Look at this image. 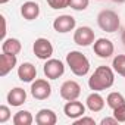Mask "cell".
Returning <instances> with one entry per match:
<instances>
[{
	"mask_svg": "<svg viewBox=\"0 0 125 125\" xmlns=\"http://www.w3.org/2000/svg\"><path fill=\"white\" fill-rule=\"evenodd\" d=\"M115 83V71L109 66H97L96 71L88 78V87L93 91H103L113 85Z\"/></svg>",
	"mask_w": 125,
	"mask_h": 125,
	"instance_id": "obj_1",
	"label": "cell"
},
{
	"mask_svg": "<svg viewBox=\"0 0 125 125\" xmlns=\"http://www.w3.org/2000/svg\"><path fill=\"white\" fill-rule=\"evenodd\" d=\"M66 65L77 77H84L90 71V60L85 54H83L78 50H71L66 54Z\"/></svg>",
	"mask_w": 125,
	"mask_h": 125,
	"instance_id": "obj_2",
	"label": "cell"
},
{
	"mask_svg": "<svg viewBox=\"0 0 125 125\" xmlns=\"http://www.w3.org/2000/svg\"><path fill=\"white\" fill-rule=\"evenodd\" d=\"M97 24L106 32H115L121 27V21H119L118 13L110 10V9H104L97 15Z\"/></svg>",
	"mask_w": 125,
	"mask_h": 125,
	"instance_id": "obj_3",
	"label": "cell"
},
{
	"mask_svg": "<svg viewBox=\"0 0 125 125\" xmlns=\"http://www.w3.org/2000/svg\"><path fill=\"white\" fill-rule=\"evenodd\" d=\"M43 72L49 80H57L59 77H62L65 74V65L62 60L50 57L46 60V63L43 66Z\"/></svg>",
	"mask_w": 125,
	"mask_h": 125,
	"instance_id": "obj_4",
	"label": "cell"
},
{
	"mask_svg": "<svg viewBox=\"0 0 125 125\" xmlns=\"http://www.w3.org/2000/svg\"><path fill=\"white\" fill-rule=\"evenodd\" d=\"M31 94L37 100H46L52 94V85L47 80H34L31 84Z\"/></svg>",
	"mask_w": 125,
	"mask_h": 125,
	"instance_id": "obj_5",
	"label": "cell"
},
{
	"mask_svg": "<svg viewBox=\"0 0 125 125\" xmlns=\"http://www.w3.org/2000/svg\"><path fill=\"white\" fill-rule=\"evenodd\" d=\"M32 52H34V54H35L38 59L47 60V59H50L52 54H53V46H52V43H50L47 38L40 37V38H37V40L34 41V44H32Z\"/></svg>",
	"mask_w": 125,
	"mask_h": 125,
	"instance_id": "obj_6",
	"label": "cell"
},
{
	"mask_svg": "<svg viewBox=\"0 0 125 125\" xmlns=\"http://www.w3.org/2000/svg\"><path fill=\"white\" fill-rule=\"evenodd\" d=\"M80 94H81V85L77 81L68 80L60 85V97L66 102L77 100L80 97Z\"/></svg>",
	"mask_w": 125,
	"mask_h": 125,
	"instance_id": "obj_7",
	"label": "cell"
},
{
	"mask_svg": "<svg viewBox=\"0 0 125 125\" xmlns=\"http://www.w3.org/2000/svg\"><path fill=\"white\" fill-rule=\"evenodd\" d=\"M94 38H96L94 31L90 27H80L74 32V41H75V44H78L81 47H87V46L93 44L96 41Z\"/></svg>",
	"mask_w": 125,
	"mask_h": 125,
	"instance_id": "obj_8",
	"label": "cell"
},
{
	"mask_svg": "<svg viewBox=\"0 0 125 125\" xmlns=\"http://www.w3.org/2000/svg\"><path fill=\"white\" fill-rule=\"evenodd\" d=\"M93 50L94 53L102 57V59H107L113 54L115 52V46L113 43L109 40V38H97L94 43H93Z\"/></svg>",
	"mask_w": 125,
	"mask_h": 125,
	"instance_id": "obj_9",
	"label": "cell"
},
{
	"mask_svg": "<svg viewBox=\"0 0 125 125\" xmlns=\"http://www.w3.org/2000/svg\"><path fill=\"white\" fill-rule=\"evenodd\" d=\"M77 25V21L74 16L71 15H60L57 16L54 21H53V28L56 32H60V34H66L69 31H72Z\"/></svg>",
	"mask_w": 125,
	"mask_h": 125,
	"instance_id": "obj_10",
	"label": "cell"
},
{
	"mask_svg": "<svg viewBox=\"0 0 125 125\" xmlns=\"http://www.w3.org/2000/svg\"><path fill=\"white\" fill-rule=\"evenodd\" d=\"M63 113L69 119H78L85 113V106L78 100H71L63 106Z\"/></svg>",
	"mask_w": 125,
	"mask_h": 125,
	"instance_id": "obj_11",
	"label": "cell"
},
{
	"mask_svg": "<svg viewBox=\"0 0 125 125\" xmlns=\"http://www.w3.org/2000/svg\"><path fill=\"white\" fill-rule=\"evenodd\" d=\"M18 78L22 83H32L37 78V69L31 62H24L18 66Z\"/></svg>",
	"mask_w": 125,
	"mask_h": 125,
	"instance_id": "obj_12",
	"label": "cell"
},
{
	"mask_svg": "<svg viewBox=\"0 0 125 125\" xmlns=\"http://www.w3.org/2000/svg\"><path fill=\"white\" fill-rule=\"evenodd\" d=\"M18 63L16 54L2 53L0 54V77H6Z\"/></svg>",
	"mask_w": 125,
	"mask_h": 125,
	"instance_id": "obj_13",
	"label": "cell"
},
{
	"mask_svg": "<svg viewBox=\"0 0 125 125\" xmlns=\"http://www.w3.org/2000/svg\"><path fill=\"white\" fill-rule=\"evenodd\" d=\"M27 102V91L21 87H15L8 93V103L13 107H18Z\"/></svg>",
	"mask_w": 125,
	"mask_h": 125,
	"instance_id": "obj_14",
	"label": "cell"
},
{
	"mask_svg": "<svg viewBox=\"0 0 125 125\" xmlns=\"http://www.w3.org/2000/svg\"><path fill=\"white\" fill-rule=\"evenodd\" d=\"M21 15L27 21H34L40 15V6L35 2H25L21 6Z\"/></svg>",
	"mask_w": 125,
	"mask_h": 125,
	"instance_id": "obj_15",
	"label": "cell"
},
{
	"mask_svg": "<svg viewBox=\"0 0 125 125\" xmlns=\"http://www.w3.org/2000/svg\"><path fill=\"white\" fill-rule=\"evenodd\" d=\"M35 122L38 125H54L57 122V116L52 109H41L35 115Z\"/></svg>",
	"mask_w": 125,
	"mask_h": 125,
	"instance_id": "obj_16",
	"label": "cell"
},
{
	"mask_svg": "<svg viewBox=\"0 0 125 125\" xmlns=\"http://www.w3.org/2000/svg\"><path fill=\"white\" fill-rule=\"evenodd\" d=\"M85 104L91 112H100L104 107V99L99 94V91H93L91 94H88Z\"/></svg>",
	"mask_w": 125,
	"mask_h": 125,
	"instance_id": "obj_17",
	"label": "cell"
},
{
	"mask_svg": "<svg viewBox=\"0 0 125 125\" xmlns=\"http://www.w3.org/2000/svg\"><path fill=\"white\" fill-rule=\"evenodd\" d=\"M22 50V44L18 38H5L2 43V52L9 54H18Z\"/></svg>",
	"mask_w": 125,
	"mask_h": 125,
	"instance_id": "obj_18",
	"label": "cell"
},
{
	"mask_svg": "<svg viewBox=\"0 0 125 125\" xmlns=\"http://www.w3.org/2000/svg\"><path fill=\"white\" fill-rule=\"evenodd\" d=\"M34 122V118L30 110H19L13 115V124L15 125H31Z\"/></svg>",
	"mask_w": 125,
	"mask_h": 125,
	"instance_id": "obj_19",
	"label": "cell"
},
{
	"mask_svg": "<svg viewBox=\"0 0 125 125\" xmlns=\"http://www.w3.org/2000/svg\"><path fill=\"white\" fill-rule=\"evenodd\" d=\"M106 103H107V106L113 110V109H116V107L125 104V97H124L121 93H118V91H112V93L107 94V97H106Z\"/></svg>",
	"mask_w": 125,
	"mask_h": 125,
	"instance_id": "obj_20",
	"label": "cell"
},
{
	"mask_svg": "<svg viewBox=\"0 0 125 125\" xmlns=\"http://www.w3.org/2000/svg\"><path fill=\"white\" fill-rule=\"evenodd\" d=\"M112 66H113V71L121 75V77H125V54H118L113 57V62H112Z\"/></svg>",
	"mask_w": 125,
	"mask_h": 125,
	"instance_id": "obj_21",
	"label": "cell"
},
{
	"mask_svg": "<svg viewBox=\"0 0 125 125\" xmlns=\"http://www.w3.org/2000/svg\"><path fill=\"white\" fill-rule=\"evenodd\" d=\"M88 3H90V0H69V8L81 12L88 8Z\"/></svg>",
	"mask_w": 125,
	"mask_h": 125,
	"instance_id": "obj_22",
	"label": "cell"
},
{
	"mask_svg": "<svg viewBox=\"0 0 125 125\" xmlns=\"http://www.w3.org/2000/svg\"><path fill=\"white\" fill-rule=\"evenodd\" d=\"M52 9H65L69 8V0H47Z\"/></svg>",
	"mask_w": 125,
	"mask_h": 125,
	"instance_id": "obj_23",
	"label": "cell"
},
{
	"mask_svg": "<svg viewBox=\"0 0 125 125\" xmlns=\"http://www.w3.org/2000/svg\"><path fill=\"white\" fill-rule=\"evenodd\" d=\"M10 109L6 106V104H2L0 106V124H5L10 119Z\"/></svg>",
	"mask_w": 125,
	"mask_h": 125,
	"instance_id": "obj_24",
	"label": "cell"
},
{
	"mask_svg": "<svg viewBox=\"0 0 125 125\" xmlns=\"http://www.w3.org/2000/svg\"><path fill=\"white\" fill-rule=\"evenodd\" d=\"M113 116L118 119V122H125V104L113 109Z\"/></svg>",
	"mask_w": 125,
	"mask_h": 125,
	"instance_id": "obj_25",
	"label": "cell"
},
{
	"mask_svg": "<svg viewBox=\"0 0 125 125\" xmlns=\"http://www.w3.org/2000/svg\"><path fill=\"white\" fill-rule=\"evenodd\" d=\"M74 124L75 125H85V124H88V125H96V121L93 119V118H90V116H80L78 119H74Z\"/></svg>",
	"mask_w": 125,
	"mask_h": 125,
	"instance_id": "obj_26",
	"label": "cell"
},
{
	"mask_svg": "<svg viewBox=\"0 0 125 125\" xmlns=\"http://www.w3.org/2000/svg\"><path fill=\"white\" fill-rule=\"evenodd\" d=\"M100 124H102V125H116V124H118V119H116L115 116H112V118H103V119L100 121Z\"/></svg>",
	"mask_w": 125,
	"mask_h": 125,
	"instance_id": "obj_27",
	"label": "cell"
},
{
	"mask_svg": "<svg viewBox=\"0 0 125 125\" xmlns=\"http://www.w3.org/2000/svg\"><path fill=\"white\" fill-rule=\"evenodd\" d=\"M0 19H2V22H3V31H2V38L5 40V35H6V18L2 15L0 16Z\"/></svg>",
	"mask_w": 125,
	"mask_h": 125,
	"instance_id": "obj_28",
	"label": "cell"
},
{
	"mask_svg": "<svg viewBox=\"0 0 125 125\" xmlns=\"http://www.w3.org/2000/svg\"><path fill=\"white\" fill-rule=\"evenodd\" d=\"M121 40H122V43H124V46H125V30L122 31V35H121Z\"/></svg>",
	"mask_w": 125,
	"mask_h": 125,
	"instance_id": "obj_29",
	"label": "cell"
},
{
	"mask_svg": "<svg viewBox=\"0 0 125 125\" xmlns=\"http://www.w3.org/2000/svg\"><path fill=\"white\" fill-rule=\"evenodd\" d=\"M9 2V0H0V5H6Z\"/></svg>",
	"mask_w": 125,
	"mask_h": 125,
	"instance_id": "obj_30",
	"label": "cell"
},
{
	"mask_svg": "<svg viewBox=\"0 0 125 125\" xmlns=\"http://www.w3.org/2000/svg\"><path fill=\"white\" fill-rule=\"evenodd\" d=\"M112 2H115V3H124L125 0H112Z\"/></svg>",
	"mask_w": 125,
	"mask_h": 125,
	"instance_id": "obj_31",
	"label": "cell"
}]
</instances>
